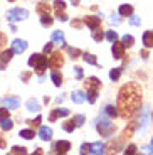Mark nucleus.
<instances>
[{
  "mask_svg": "<svg viewBox=\"0 0 153 155\" xmlns=\"http://www.w3.org/2000/svg\"><path fill=\"white\" fill-rule=\"evenodd\" d=\"M140 106H142V88L136 83L125 84L118 93V115L123 118H128Z\"/></svg>",
  "mask_w": 153,
  "mask_h": 155,
  "instance_id": "f257e3e1",
  "label": "nucleus"
},
{
  "mask_svg": "<svg viewBox=\"0 0 153 155\" xmlns=\"http://www.w3.org/2000/svg\"><path fill=\"white\" fill-rule=\"evenodd\" d=\"M86 86H88V93H86V100H88V103H96V100H98V91H99L101 88V81L98 79V78H89L88 81H86Z\"/></svg>",
  "mask_w": 153,
  "mask_h": 155,
  "instance_id": "f03ea898",
  "label": "nucleus"
},
{
  "mask_svg": "<svg viewBox=\"0 0 153 155\" xmlns=\"http://www.w3.org/2000/svg\"><path fill=\"white\" fill-rule=\"evenodd\" d=\"M96 128H98V132L101 133L103 137H111L113 135V132H115V123H111L109 120H106V118H98V121H96Z\"/></svg>",
  "mask_w": 153,
  "mask_h": 155,
  "instance_id": "7ed1b4c3",
  "label": "nucleus"
},
{
  "mask_svg": "<svg viewBox=\"0 0 153 155\" xmlns=\"http://www.w3.org/2000/svg\"><path fill=\"white\" fill-rule=\"evenodd\" d=\"M29 66L34 68V69L39 71V73H42V71L47 68L46 56H42V54H32L31 58H29Z\"/></svg>",
  "mask_w": 153,
  "mask_h": 155,
  "instance_id": "20e7f679",
  "label": "nucleus"
},
{
  "mask_svg": "<svg viewBox=\"0 0 153 155\" xmlns=\"http://www.w3.org/2000/svg\"><path fill=\"white\" fill-rule=\"evenodd\" d=\"M27 17H29V12H27L25 8H12V10H8V14H7V20L12 22V24L20 22V20H25Z\"/></svg>",
  "mask_w": 153,
  "mask_h": 155,
  "instance_id": "39448f33",
  "label": "nucleus"
},
{
  "mask_svg": "<svg viewBox=\"0 0 153 155\" xmlns=\"http://www.w3.org/2000/svg\"><path fill=\"white\" fill-rule=\"evenodd\" d=\"M62 64H64V59H62L61 52H54V54L50 56V59L47 61V66L52 68V69H59Z\"/></svg>",
  "mask_w": 153,
  "mask_h": 155,
  "instance_id": "423d86ee",
  "label": "nucleus"
},
{
  "mask_svg": "<svg viewBox=\"0 0 153 155\" xmlns=\"http://www.w3.org/2000/svg\"><path fill=\"white\" fill-rule=\"evenodd\" d=\"M111 52H113V58L115 59H121L123 56H125V46H123V42H113V46H111Z\"/></svg>",
  "mask_w": 153,
  "mask_h": 155,
  "instance_id": "0eeeda50",
  "label": "nucleus"
},
{
  "mask_svg": "<svg viewBox=\"0 0 153 155\" xmlns=\"http://www.w3.org/2000/svg\"><path fill=\"white\" fill-rule=\"evenodd\" d=\"M101 20H103V17H99V15H96V17L94 15H88L84 19V24L93 31V29H96V27H99L101 25Z\"/></svg>",
  "mask_w": 153,
  "mask_h": 155,
  "instance_id": "6e6552de",
  "label": "nucleus"
},
{
  "mask_svg": "<svg viewBox=\"0 0 153 155\" xmlns=\"http://www.w3.org/2000/svg\"><path fill=\"white\" fill-rule=\"evenodd\" d=\"M2 106H5L7 110H15L20 106L19 98H2Z\"/></svg>",
  "mask_w": 153,
  "mask_h": 155,
  "instance_id": "1a4fd4ad",
  "label": "nucleus"
},
{
  "mask_svg": "<svg viewBox=\"0 0 153 155\" xmlns=\"http://www.w3.org/2000/svg\"><path fill=\"white\" fill-rule=\"evenodd\" d=\"M25 49H27V42L24 41V39H15V41L12 42V51H14V54H22Z\"/></svg>",
  "mask_w": 153,
  "mask_h": 155,
  "instance_id": "9d476101",
  "label": "nucleus"
},
{
  "mask_svg": "<svg viewBox=\"0 0 153 155\" xmlns=\"http://www.w3.org/2000/svg\"><path fill=\"white\" fill-rule=\"evenodd\" d=\"M54 150L57 152V153H67L71 150V142H67V140H59L57 143L54 145Z\"/></svg>",
  "mask_w": 153,
  "mask_h": 155,
  "instance_id": "9b49d317",
  "label": "nucleus"
},
{
  "mask_svg": "<svg viewBox=\"0 0 153 155\" xmlns=\"http://www.w3.org/2000/svg\"><path fill=\"white\" fill-rule=\"evenodd\" d=\"M104 148H106V145H104L103 142H94V143H91V148H89V153L101 155V153H104Z\"/></svg>",
  "mask_w": 153,
  "mask_h": 155,
  "instance_id": "f8f14e48",
  "label": "nucleus"
},
{
  "mask_svg": "<svg viewBox=\"0 0 153 155\" xmlns=\"http://www.w3.org/2000/svg\"><path fill=\"white\" fill-rule=\"evenodd\" d=\"M12 56H14V51L12 49H7L0 54V69H4V66L12 59Z\"/></svg>",
  "mask_w": 153,
  "mask_h": 155,
  "instance_id": "ddd939ff",
  "label": "nucleus"
},
{
  "mask_svg": "<svg viewBox=\"0 0 153 155\" xmlns=\"http://www.w3.org/2000/svg\"><path fill=\"white\" fill-rule=\"evenodd\" d=\"M39 137H41V140H44V142H49V140L52 138V130H50L49 127H41Z\"/></svg>",
  "mask_w": 153,
  "mask_h": 155,
  "instance_id": "4468645a",
  "label": "nucleus"
},
{
  "mask_svg": "<svg viewBox=\"0 0 153 155\" xmlns=\"http://www.w3.org/2000/svg\"><path fill=\"white\" fill-rule=\"evenodd\" d=\"M148 108L143 110V115H142V120H140V132L145 133L146 132V128H148Z\"/></svg>",
  "mask_w": 153,
  "mask_h": 155,
  "instance_id": "2eb2a0df",
  "label": "nucleus"
},
{
  "mask_svg": "<svg viewBox=\"0 0 153 155\" xmlns=\"http://www.w3.org/2000/svg\"><path fill=\"white\" fill-rule=\"evenodd\" d=\"M52 42H54V44H57V46H61V47H64V46H66L64 34H62L61 31H56V32H52Z\"/></svg>",
  "mask_w": 153,
  "mask_h": 155,
  "instance_id": "dca6fc26",
  "label": "nucleus"
},
{
  "mask_svg": "<svg viewBox=\"0 0 153 155\" xmlns=\"http://www.w3.org/2000/svg\"><path fill=\"white\" fill-rule=\"evenodd\" d=\"M67 115H69V110H67V108H59V110H54V111L50 113L49 120H50V121H56L59 116H67Z\"/></svg>",
  "mask_w": 153,
  "mask_h": 155,
  "instance_id": "f3484780",
  "label": "nucleus"
},
{
  "mask_svg": "<svg viewBox=\"0 0 153 155\" xmlns=\"http://www.w3.org/2000/svg\"><path fill=\"white\" fill-rule=\"evenodd\" d=\"M71 98H73V101L76 103V105H81V103H84V100H86V94L83 93V91H79V89H76V91H73V94H71Z\"/></svg>",
  "mask_w": 153,
  "mask_h": 155,
  "instance_id": "a211bd4d",
  "label": "nucleus"
},
{
  "mask_svg": "<svg viewBox=\"0 0 153 155\" xmlns=\"http://www.w3.org/2000/svg\"><path fill=\"white\" fill-rule=\"evenodd\" d=\"M25 106H27V111H32V113H39V111H41V105H39L37 100H29Z\"/></svg>",
  "mask_w": 153,
  "mask_h": 155,
  "instance_id": "6ab92c4d",
  "label": "nucleus"
},
{
  "mask_svg": "<svg viewBox=\"0 0 153 155\" xmlns=\"http://www.w3.org/2000/svg\"><path fill=\"white\" fill-rule=\"evenodd\" d=\"M37 14H39V15L50 14V7L47 5V2H39V4H37Z\"/></svg>",
  "mask_w": 153,
  "mask_h": 155,
  "instance_id": "aec40b11",
  "label": "nucleus"
},
{
  "mask_svg": "<svg viewBox=\"0 0 153 155\" xmlns=\"http://www.w3.org/2000/svg\"><path fill=\"white\" fill-rule=\"evenodd\" d=\"M143 44H145V47H153V32L146 31L145 34H143Z\"/></svg>",
  "mask_w": 153,
  "mask_h": 155,
  "instance_id": "412c9836",
  "label": "nucleus"
},
{
  "mask_svg": "<svg viewBox=\"0 0 153 155\" xmlns=\"http://www.w3.org/2000/svg\"><path fill=\"white\" fill-rule=\"evenodd\" d=\"M50 79H52L54 86H57V88H59V86L62 84V76H61V74H59V73H57V71H56V69H54L52 73H50Z\"/></svg>",
  "mask_w": 153,
  "mask_h": 155,
  "instance_id": "4be33fe9",
  "label": "nucleus"
},
{
  "mask_svg": "<svg viewBox=\"0 0 153 155\" xmlns=\"http://www.w3.org/2000/svg\"><path fill=\"white\" fill-rule=\"evenodd\" d=\"M104 115L109 116V118H116V116H118V108H115L113 105H108L106 108H104Z\"/></svg>",
  "mask_w": 153,
  "mask_h": 155,
  "instance_id": "5701e85b",
  "label": "nucleus"
},
{
  "mask_svg": "<svg viewBox=\"0 0 153 155\" xmlns=\"http://www.w3.org/2000/svg\"><path fill=\"white\" fill-rule=\"evenodd\" d=\"M119 15H131L133 14V5H130V4H125V5H121L119 7Z\"/></svg>",
  "mask_w": 153,
  "mask_h": 155,
  "instance_id": "b1692460",
  "label": "nucleus"
},
{
  "mask_svg": "<svg viewBox=\"0 0 153 155\" xmlns=\"http://www.w3.org/2000/svg\"><path fill=\"white\" fill-rule=\"evenodd\" d=\"M0 127H2V130H5V132H8V130H12V127H14V123H12L10 118H4V120H0Z\"/></svg>",
  "mask_w": 153,
  "mask_h": 155,
  "instance_id": "393cba45",
  "label": "nucleus"
},
{
  "mask_svg": "<svg viewBox=\"0 0 153 155\" xmlns=\"http://www.w3.org/2000/svg\"><path fill=\"white\" fill-rule=\"evenodd\" d=\"M83 59H84V62H88V64H93V66H98V59H96V56L93 54H83Z\"/></svg>",
  "mask_w": 153,
  "mask_h": 155,
  "instance_id": "a878e982",
  "label": "nucleus"
},
{
  "mask_svg": "<svg viewBox=\"0 0 153 155\" xmlns=\"http://www.w3.org/2000/svg\"><path fill=\"white\" fill-rule=\"evenodd\" d=\"M119 76H121V68H115V69L109 71V79L111 81H118Z\"/></svg>",
  "mask_w": 153,
  "mask_h": 155,
  "instance_id": "bb28decb",
  "label": "nucleus"
},
{
  "mask_svg": "<svg viewBox=\"0 0 153 155\" xmlns=\"http://www.w3.org/2000/svg\"><path fill=\"white\" fill-rule=\"evenodd\" d=\"M103 37H104V34L101 32V29H99V27L93 29V39H94L96 42H101V41H103Z\"/></svg>",
  "mask_w": 153,
  "mask_h": 155,
  "instance_id": "cd10ccee",
  "label": "nucleus"
},
{
  "mask_svg": "<svg viewBox=\"0 0 153 155\" xmlns=\"http://www.w3.org/2000/svg\"><path fill=\"white\" fill-rule=\"evenodd\" d=\"M121 42H123V46H125V47H131L135 44V37H133V35H128L126 34V35H123Z\"/></svg>",
  "mask_w": 153,
  "mask_h": 155,
  "instance_id": "c85d7f7f",
  "label": "nucleus"
},
{
  "mask_svg": "<svg viewBox=\"0 0 153 155\" xmlns=\"http://www.w3.org/2000/svg\"><path fill=\"white\" fill-rule=\"evenodd\" d=\"M41 24H42L44 27H49V25H52V17H50V14L41 15Z\"/></svg>",
  "mask_w": 153,
  "mask_h": 155,
  "instance_id": "c756f323",
  "label": "nucleus"
},
{
  "mask_svg": "<svg viewBox=\"0 0 153 155\" xmlns=\"http://www.w3.org/2000/svg\"><path fill=\"white\" fill-rule=\"evenodd\" d=\"M128 22H130V25H135V27H138V25H142V19H140L138 15H133V14L130 15Z\"/></svg>",
  "mask_w": 153,
  "mask_h": 155,
  "instance_id": "7c9ffc66",
  "label": "nucleus"
},
{
  "mask_svg": "<svg viewBox=\"0 0 153 155\" xmlns=\"http://www.w3.org/2000/svg\"><path fill=\"white\" fill-rule=\"evenodd\" d=\"M62 128H64L66 132H74V128H76V123H74V120H69V121H66L64 125H62Z\"/></svg>",
  "mask_w": 153,
  "mask_h": 155,
  "instance_id": "2f4dec72",
  "label": "nucleus"
},
{
  "mask_svg": "<svg viewBox=\"0 0 153 155\" xmlns=\"http://www.w3.org/2000/svg\"><path fill=\"white\" fill-rule=\"evenodd\" d=\"M19 135L25 140H31V138H34V130H20Z\"/></svg>",
  "mask_w": 153,
  "mask_h": 155,
  "instance_id": "473e14b6",
  "label": "nucleus"
},
{
  "mask_svg": "<svg viewBox=\"0 0 153 155\" xmlns=\"http://www.w3.org/2000/svg\"><path fill=\"white\" fill-rule=\"evenodd\" d=\"M66 49H67L69 56H71L73 59H76V58H79V56H81V51L76 49V47H66Z\"/></svg>",
  "mask_w": 153,
  "mask_h": 155,
  "instance_id": "72a5a7b5",
  "label": "nucleus"
},
{
  "mask_svg": "<svg viewBox=\"0 0 153 155\" xmlns=\"http://www.w3.org/2000/svg\"><path fill=\"white\" fill-rule=\"evenodd\" d=\"M104 37H106L109 42H115V41H118V34H116L115 31H108L106 34H104Z\"/></svg>",
  "mask_w": 153,
  "mask_h": 155,
  "instance_id": "f704fd0d",
  "label": "nucleus"
},
{
  "mask_svg": "<svg viewBox=\"0 0 153 155\" xmlns=\"http://www.w3.org/2000/svg\"><path fill=\"white\" fill-rule=\"evenodd\" d=\"M54 8H56V12H64L66 4L62 2V0H57V2H54Z\"/></svg>",
  "mask_w": 153,
  "mask_h": 155,
  "instance_id": "c9c22d12",
  "label": "nucleus"
},
{
  "mask_svg": "<svg viewBox=\"0 0 153 155\" xmlns=\"http://www.w3.org/2000/svg\"><path fill=\"white\" fill-rule=\"evenodd\" d=\"M73 120H74V123H76V127H83V125H84V115H76Z\"/></svg>",
  "mask_w": 153,
  "mask_h": 155,
  "instance_id": "e433bc0d",
  "label": "nucleus"
},
{
  "mask_svg": "<svg viewBox=\"0 0 153 155\" xmlns=\"http://www.w3.org/2000/svg\"><path fill=\"white\" fill-rule=\"evenodd\" d=\"M74 76H76V79H79V81L83 79V69H81L79 66L74 68Z\"/></svg>",
  "mask_w": 153,
  "mask_h": 155,
  "instance_id": "4c0bfd02",
  "label": "nucleus"
},
{
  "mask_svg": "<svg viewBox=\"0 0 153 155\" xmlns=\"http://www.w3.org/2000/svg\"><path fill=\"white\" fill-rule=\"evenodd\" d=\"M10 153H27V150L24 147H14L10 150Z\"/></svg>",
  "mask_w": 153,
  "mask_h": 155,
  "instance_id": "58836bf2",
  "label": "nucleus"
},
{
  "mask_svg": "<svg viewBox=\"0 0 153 155\" xmlns=\"http://www.w3.org/2000/svg\"><path fill=\"white\" fill-rule=\"evenodd\" d=\"M56 15H57V20H61V22H67V15H66L64 12H56Z\"/></svg>",
  "mask_w": 153,
  "mask_h": 155,
  "instance_id": "ea45409f",
  "label": "nucleus"
},
{
  "mask_svg": "<svg viewBox=\"0 0 153 155\" xmlns=\"http://www.w3.org/2000/svg\"><path fill=\"white\" fill-rule=\"evenodd\" d=\"M89 148H91V143H83L81 145V153H89Z\"/></svg>",
  "mask_w": 153,
  "mask_h": 155,
  "instance_id": "a19ab883",
  "label": "nucleus"
},
{
  "mask_svg": "<svg viewBox=\"0 0 153 155\" xmlns=\"http://www.w3.org/2000/svg\"><path fill=\"white\" fill-rule=\"evenodd\" d=\"M109 22H111V24H116V25H118V24L121 22V19H119V15H116V14H113V15L109 17Z\"/></svg>",
  "mask_w": 153,
  "mask_h": 155,
  "instance_id": "79ce46f5",
  "label": "nucleus"
},
{
  "mask_svg": "<svg viewBox=\"0 0 153 155\" xmlns=\"http://www.w3.org/2000/svg\"><path fill=\"white\" fill-rule=\"evenodd\" d=\"M125 153H126V155H133V153H136V147H135V145H130V147H128L126 150H125Z\"/></svg>",
  "mask_w": 153,
  "mask_h": 155,
  "instance_id": "37998d69",
  "label": "nucleus"
},
{
  "mask_svg": "<svg viewBox=\"0 0 153 155\" xmlns=\"http://www.w3.org/2000/svg\"><path fill=\"white\" fill-rule=\"evenodd\" d=\"M7 116H8V110L5 108V106L0 108V120H4V118H7Z\"/></svg>",
  "mask_w": 153,
  "mask_h": 155,
  "instance_id": "c03bdc74",
  "label": "nucleus"
},
{
  "mask_svg": "<svg viewBox=\"0 0 153 155\" xmlns=\"http://www.w3.org/2000/svg\"><path fill=\"white\" fill-rule=\"evenodd\" d=\"M41 120H42V116H37L34 121H29V123L32 125V127H39V123H41Z\"/></svg>",
  "mask_w": 153,
  "mask_h": 155,
  "instance_id": "a18cd8bd",
  "label": "nucleus"
},
{
  "mask_svg": "<svg viewBox=\"0 0 153 155\" xmlns=\"http://www.w3.org/2000/svg\"><path fill=\"white\" fill-rule=\"evenodd\" d=\"M5 42H7V37H5V34H2V32H0V47L4 46Z\"/></svg>",
  "mask_w": 153,
  "mask_h": 155,
  "instance_id": "49530a36",
  "label": "nucleus"
},
{
  "mask_svg": "<svg viewBox=\"0 0 153 155\" xmlns=\"http://www.w3.org/2000/svg\"><path fill=\"white\" fill-rule=\"evenodd\" d=\"M31 76H32V73H31V71H27V73H24V74H22V81H27V79H29Z\"/></svg>",
  "mask_w": 153,
  "mask_h": 155,
  "instance_id": "de8ad7c7",
  "label": "nucleus"
},
{
  "mask_svg": "<svg viewBox=\"0 0 153 155\" xmlns=\"http://www.w3.org/2000/svg\"><path fill=\"white\" fill-rule=\"evenodd\" d=\"M50 51H52V44H47V46H44V52H46V54H49Z\"/></svg>",
  "mask_w": 153,
  "mask_h": 155,
  "instance_id": "09e8293b",
  "label": "nucleus"
},
{
  "mask_svg": "<svg viewBox=\"0 0 153 155\" xmlns=\"http://www.w3.org/2000/svg\"><path fill=\"white\" fill-rule=\"evenodd\" d=\"M71 24H73V27H77V29H81V25H83V24H81L79 20H73Z\"/></svg>",
  "mask_w": 153,
  "mask_h": 155,
  "instance_id": "8fccbe9b",
  "label": "nucleus"
},
{
  "mask_svg": "<svg viewBox=\"0 0 153 155\" xmlns=\"http://www.w3.org/2000/svg\"><path fill=\"white\" fill-rule=\"evenodd\" d=\"M5 145H7V143H5V140L0 137V148H5Z\"/></svg>",
  "mask_w": 153,
  "mask_h": 155,
  "instance_id": "3c124183",
  "label": "nucleus"
},
{
  "mask_svg": "<svg viewBox=\"0 0 153 155\" xmlns=\"http://www.w3.org/2000/svg\"><path fill=\"white\" fill-rule=\"evenodd\" d=\"M142 56H143V59H146V58H148V52H146V51H143Z\"/></svg>",
  "mask_w": 153,
  "mask_h": 155,
  "instance_id": "603ef678",
  "label": "nucleus"
},
{
  "mask_svg": "<svg viewBox=\"0 0 153 155\" xmlns=\"http://www.w3.org/2000/svg\"><path fill=\"white\" fill-rule=\"evenodd\" d=\"M71 4H73V5H77V4H79V0H71Z\"/></svg>",
  "mask_w": 153,
  "mask_h": 155,
  "instance_id": "864d4df0",
  "label": "nucleus"
},
{
  "mask_svg": "<svg viewBox=\"0 0 153 155\" xmlns=\"http://www.w3.org/2000/svg\"><path fill=\"white\" fill-rule=\"evenodd\" d=\"M151 153H153V138H151Z\"/></svg>",
  "mask_w": 153,
  "mask_h": 155,
  "instance_id": "5fc2aeb1",
  "label": "nucleus"
},
{
  "mask_svg": "<svg viewBox=\"0 0 153 155\" xmlns=\"http://www.w3.org/2000/svg\"><path fill=\"white\" fill-rule=\"evenodd\" d=\"M8 2H15V0H8Z\"/></svg>",
  "mask_w": 153,
  "mask_h": 155,
  "instance_id": "6e6d98bb",
  "label": "nucleus"
}]
</instances>
